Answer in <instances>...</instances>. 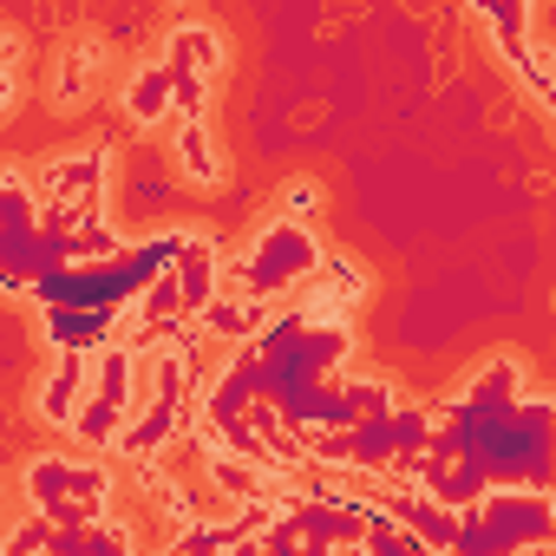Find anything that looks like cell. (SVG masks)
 Here are the masks:
<instances>
[{
    "label": "cell",
    "instance_id": "cell-1",
    "mask_svg": "<svg viewBox=\"0 0 556 556\" xmlns=\"http://www.w3.org/2000/svg\"><path fill=\"white\" fill-rule=\"evenodd\" d=\"M315 268H321V242H315L302 223L268 216V223L242 242V255L223 262V289L268 308L275 295H289L295 282H315Z\"/></svg>",
    "mask_w": 556,
    "mask_h": 556
},
{
    "label": "cell",
    "instance_id": "cell-2",
    "mask_svg": "<svg viewBox=\"0 0 556 556\" xmlns=\"http://www.w3.org/2000/svg\"><path fill=\"white\" fill-rule=\"evenodd\" d=\"M125 112H131L138 125L170 118V73H164V60H144V66L131 73V86H125Z\"/></svg>",
    "mask_w": 556,
    "mask_h": 556
},
{
    "label": "cell",
    "instance_id": "cell-3",
    "mask_svg": "<svg viewBox=\"0 0 556 556\" xmlns=\"http://www.w3.org/2000/svg\"><path fill=\"white\" fill-rule=\"evenodd\" d=\"M177 164H184L190 184H216V177H223V157H216V138H210L203 118L177 125Z\"/></svg>",
    "mask_w": 556,
    "mask_h": 556
},
{
    "label": "cell",
    "instance_id": "cell-4",
    "mask_svg": "<svg viewBox=\"0 0 556 556\" xmlns=\"http://www.w3.org/2000/svg\"><path fill=\"white\" fill-rule=\"evenodd\" d=\"M92 73H99V47L86 40V47H73V53L60 60V79H53V99H60V105H73L79 92H92Z\"/></svg>",
    "mask_w": 556,
    "mask_h": 556
},
{
    "label": "cell",
    "instance_id": "cell-5",
    "mask_svg": "<svg viewBox=\"0 0 556 556\" xmlns=\"http://www.w3.org/2000/svg\"><path fill=\"white\" fill-rule=\"evenodd\" d=\"M47 543H53V523H47V517H27V523L8 536V549H0V556H47Z\"/></svg>",
    "mask_w": 556,
    "mask_h": 556
},
{
    "label": "cell",
    "instance_id": "cell-6",
    "mask_svg": "<svg viewBox=\"0 0 556 556\" xmlns=\"http://www.w3.org/2000/svg\"><path fill=\"white\" fill-rule=\"evenodd\" d=\"M315 203H321V190H315V184L302 177V184H289V190H282V210H275V216H282V223H302V229H308Z\"/></svg>",
    "mask_w": 556,
    "mask_h": 556
},
{
    "label": "cell",
    "instance_id": "cell-7",
    "mask_svg": "<svg viewBox=\"0 0 556 556\" xmlns=\"http://www.w3.org/2000/svg\"><path fill=\"white\" fill-rule=\"evenodd\" d=\"M8 99H14V66H0V112H8Z\"/></svg>",
    "mask_w": 556,
    "mask_h": 556
}]
</instances>
